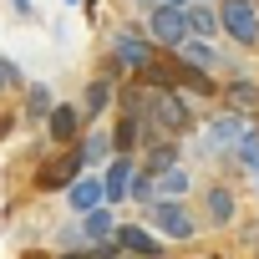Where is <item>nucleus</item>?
<instances>
[{
  "label": "nucleus",
  "instance_id": "nucleus-3",
  "mask_svg": "<svg viewBox=\"0 0 259 259\" xmlns=\"http://www.w3.org/2000/svg\"><path fill=\"white\" fill-rule=\"evenodd\" d=\"M148 224H153L163 239H193V229H198V219H193L183 203H168V198H153V203H148Z\"/></svg>",
  "mask_w": 259,
  "mask_h": 259
},
{
  "label": "nucleus",
  "instance_id": "nucleus-16",
  "mask_svg": "<svg viewBox=\"0 0 259 259\" xmlns=\"http://www.w3.org/2000/svg\"><path fill=\"white\" fill-rule=\"evenodd\" d=\"M107 107H112V87H107V81H92V87H87V97H81V107H76V112H81V122H87V117H102V112H107Z\"/></svg>",
  "mask_w": 259,
  "mask_h": 259
},
{
  "label": "nucleus",
  "instance_id": "nucleus-14",
  "mask_svg": "<svg viewBox=\"0 0 259 259\" xmlns=\"http://www.w3.org/2000/svg\"><path fill=\"white\" fill-rule=\"evenodd\" d=\"M203 219H208L213 229H224V224H234V193H229L224 183L203 193Z\"/></svg>",
  "mask_w": 259,
  "mask_h": 259
},
{
  "label": "nucleus",
  "instance_id": "nucleus-17",
  "mask_svg": "<svg viewBox=\"0 0 259 259\" xmlns=\"http://www.w3.org/2000/svg\"><path fill=\"white\" fill-rule=\"evenodd\" d=\"M178 56H183L188 66H203V71H213V66H219V51H213L208 41H183V46H178Z\"/></svg>",
  "mask_w": 259,
  "mask_h": 259
},
{
  "label": "nucleus",
  "instance_id": "nucleus-5",
  "mask_svg": "<svg viewBox=\"0 0 259 259\" xmlns=\"http://www.w3.org/2000/svg\"><path fill=\"white\" fill-rule=\"evenodd\" d=\"M148 36H153V41H163V46H183V41H188V21H183V11L158 6V11L148 16Z\"/></svg>",
  "mask_w": 259,
  "mask_h": 259
},
{
  "label": "nucleus",
  "instance_id": "nucleus-9",
  "mask_svg": "<svg viewBox=\"0 0 259 259\" xmlns=\"http://www.w3.org/2000/svg\"><path fill=\"white\" fill-rule=\"evenodd\" d=\"M81 127H87V122H81V112H76V107H66V102L46 112V133H51L61 148H71V143L81 138Z\"/></svg>",
  "mask_w": 259,
  "mask_h": 259
},
{
  "label": "nucleus",
  "instance_id": "nucleus-25",
  "mask_svg": "<svg viewBox=\"0 0 259 259\" xmlns=\"http://www.w3.org/2000/svg\"><path fill=\"white\" fill-rule=\"evenodd\" d=\"M158 6H173V11H183V6H188V0H158Z\"/></svg>",
  "mask_w": 259,
  "mask_h": 259
},
{
  "label": "nucleus",
  "instance_id": "nucleus-20",
  "mask_svg": "<svg viewBox=\"0 0 259 259\" xmlns=\"http://www.w3.org/2000/svg\"><path fill=\"white\" fill-rule=\"evenodd\" d=\"M127 198H133V203H143V208L153 203V178H148L143 168H133V183H127Z\"/></svg>",
  "mask_w": 259,
  "mask_h": 259
},
{
  "label": "nucleus",
  "instance_id": "nucleus-24",
  "mask_svg": "<svg viewBox=\"0 0 259 259\" xmlns=\"http://www.w3.org/2000/svg\"><path fill=\"white\" fill-rule=\"evenodd\" d=\"M11 6H16V11H21V16H31V0H11Z\"/></svg>",
  "mask_w": 259,
  "mask_h": 259
},
{
  "label": "nucleus",
  "instance_id": "nucleus-15",
  "mask_svg": "<svg viewBox=\"0 0 259 259\" xmlns=\"http://www.w3.org/2000/svg\"><path fill=\"white\" fill-rule=\"evenodd\" d=\"M183 21H188V41H193V36H203V41H208V36L219 31V16H213V11H203V6H183Z\"/></svg>",
  "mask_w": 259,
  "mask_h": 259
},
{
  "label": "nucleus",
  "instance_id": "nucleus-13",
  "mask_svg": "<svg viewBox=\"0 0 259 259\" xmlns=\"http://www.w3.org/2000/svg\"><path fill=\"white\" fill-rule=\"evenodd\" d=\"M112 234H117V219L107 213V203H102V208H92V213H81V244H92V249H97V244H107Z\"/></svg>",
  "mask_w": 259,
  "mask_h": 259
},
{
  "label": "nucleus",
  "instance_id": "nucleus-23",
  "mask_svg": "<svg viewBox=\"0 0 259 259\" xmlns=\"http://www.w3.org/2000/svg\"><path fill=\"white\" fill-rule=\"evenodd\" d=\"M56 259H92V249H71V254H56Z\"/></svg>",
  "mask_w": 259,
  "mask_h": 259
},
{
  "label": "nucleus",
  "instance_id": "nucleus-21",
  "mask_svg": "<svg viewBox=\"0 0 259 259\" xmlns=\"http://www.w3.org/2000/svg\"><path fill=\"white\" fill-rule=\"evenodd\" d=\"M11 92H21V66L11 56H0V97H11Z\"/></svg>",
  "mask_w": 259,
  "mask_h": 259
},
{
  "label": "nucleus",
  "instance_id": "nucleus-4",
  "mask_svg": "<svg viewBox=\"0 0 259 259\" xmlns=\"http://www.w3.org/2000/svg\"><path fill=\"white\" fill-rule=\"evenodd\" d=\"M112 244H117L122 254H133V259H163V239H153L143 224H117Z\"/></svg>",
  "mask_w": 259,
  "mask_h": 259
},
{
  "label": "nucleus",
  "instance_id": "nucleus-26",
  "mask_svg": "<svg viewBox=\"0 0 259 259\" xmlns=\"http://www.w3.org/2000/svg\"><path fill=\"white\" fill-rule=\"evenodd\" d=\"M66 6H81V0H66Z\"/></svg>",
  "mask_w": 259,
  "mask_h": 259
},
{
  "label": "nucleus",
  "instance_id": "nucleus-8",
  "mask_svg": "<svg viewBox=\"0 0 259 259\" xmlns=\"http://www.w3.org/2000/svg\"><path fill=\"white\" fill-rule=\"evenodd\" d=\"M133 158H127V153H117L112 163H107V173H102V203H122L127 198V183H133Z\"/></svg>",
  "mask_w": 259,
  "mask_h": 259
},
{
  "label": "nucleus",
  "instance_id": "nucleus-19",
  "mask_svg": "<svg viewBox=\"0 0 259 259\" xmlns=\"http://www.w3.org/2000/svg\"><path fill=\"white\" fill-rule=\"evenodd\" d=\"M173 163H178V148H173V143H153V148H148V163H143V173L153 178V173H163V168H173Z\"/></svg>",
  "mask_w": 259,
  "mask_h": 259
},
{
  "label": "nucleus",
  "instance_id": "nucleus-1",
  "mask_svg": "<svg viewBox=\"0 0 259 259\" xmlns=\"http://www.w3.org/2000/svg\"><path fill=\"white\" fill-rule=\"evenodd\" d=\"M259 133L244 112H224V117H208V127H203V153H239Z\"/></svg>",
  "mask_w": 259,
  "mask_h": 259
},
{
  "label": "nucleus",
  "instance_id": "nucleus-10",
  "mask_svg": "<svg viewBox=\"0 0 259 259\" xmlns=\"http://www.w3.org/2000/svg\"><path fill=\"white\" fill-rule=\"evenodd\" d=\"M188 188H193V178H188V168H183V163H173V168L153 173V198H168V203H183V198H188Z\"/></svg>",
  "mask_w": 259,
  "mask_h": 259
},
{
  "label": "nucleus",
  "instance_id": "nucleus-2",
  "mask_svg": "<svg viewBox=\"0 0 259 259\" xmlns=\"http://www.w3.org/2000/svg\"><path fill=\"white\" fill-rule=\"evenodd\" d=\"M219 26L239 46H254L259 41V11H254V0H224V6H219Z\"/></svg>",
  "mask_w": 259,
  "mask_h": 259
},
{
  "label": "nucleus",
  "instance_id": "nucleus-7",
  "mask_svg": "<svg viewBox=\"0 0 259 259\" xmlns=\"http://www.w3.org/2000/svg\"><path fill=\"white\" fill-rule=\"evenodd\" d=\"M112 56H117L127 71H148V66H153V46H148L143 36H133V31H117V36H112Z\"/></svg>",
  "mask_w": 259,
  "mask_h": 259
},
{
  "label": "nucleus",
  "instance_id": "nucleus-18",
  "mask_svg": "<svg viewBox=\"0 0 259 259\" xmlns=\"http://www.w3.org/2000/svg\"><path fill=\"white\" fill-rule=\"evenodd\" d=\"M51 107H56L51 87H41V81H36V87H26V117H31V122H46V112H51Z\"/></svg>",
  "mask_w": 259,
  "mask_h": 259
},
{
  "label": "nucleus",
  "instance_id": "nucleus-11",
  "mask_svg": "<svg viewBox=\"0 0 259 259\" xmlns=\"http://www.w3.org/2000/svg\"><path fill=\"white\" fill-rule=\"evenodd\" d=\"M66 208H71V213H92V208H102V173H81V178L66 188Z\"/></svg>",
  "mask_w": 259,
  "mask_h": 259
},
{
  "label": "nucleus",
  "instance_id": "nucleus-6",
  "mask_svg": "<svg viewBox=\"0 0 259 259\" xmlns=\"http://www.w3.org/2000/svg\"><path fill=\"white\" fill-rule=\"evenodd\" d=\"M76 178H81V153H76V148H61V158H51L36 183H41V188H71Z\"/></svg>",
  "mask_w": 259,
  "mask_h": 259
},
{
  "label": "nucleus",
  "instance_id": "nucleus-12",
  "mask_svg": "<svg viewBox=\"0 0 259 259\" xmlns=\"http://www.w3.org/2000/svg\"><path fill=\"white\" fill-rule=\"evenodd\" d=\"M76 153H81V168L87 163H112V133L107 127H92V133H81V143H76Z\"/></svg>",
  "mask_w": 259,
  "mask_h": 259
},
{
  "label": "nucleus",
  "instance_id": "nucleus-22",
  "mask_svg": "<svg viewBox=\"0 0 259 259\" xmlns=\"http://www.w3.org/2000/svg\"><path fill=\"white\" fill-rule=\"evenodd\" d=\"M229 97H234V102H244V107H254V102H259V87H249V81H234V87H229Z\"/></svg>",
  "mask_w": 259,
  "mask_h": 259
}]
</instances>
